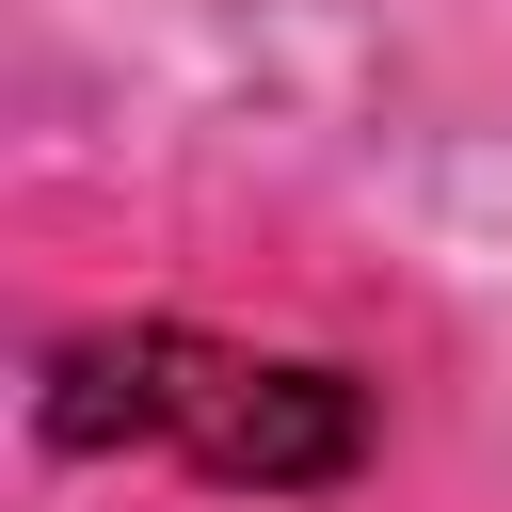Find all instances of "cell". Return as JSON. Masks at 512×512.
Returning a JSON list of instances; mask_svg holds the SVG:
<instances>
[{"label": "cell", "instance_id": "cell-1", "mask_svg": "<svg viewBox=\"0 0 512 512\" xmlns=\"http://www.w3.org/2000/svg\"><path fill=\"white\" fill-rule=\"evenodd\" d=\"M32 416H48V448H160V464L240 480V496H336V480L368 464V400H352V368L240 352V336H192V320L64 336Z\"/></svg>", "mask_w": 512, "mask_h": 512}]
</instances>
